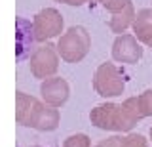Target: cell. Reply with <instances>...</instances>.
Instances as JSON below:
<instances>
[{"mask_svg": "<svg viewBox=\"0 0 152 147\" xmlns=\"http://www.w3.org/2000/svg\"><path fill=\"white\" fill-rule=\"evenodd\" d=\"M141 118L139 98H127L122 103H101L89 113L91 124L108 132H129Z\"/></svg>", "mask_w": 152, "mask_h": 147, "instance_id": "6da1fadb", "label": "cell"}, {"mask_svg": "<svg viewBox=\"0 0 152 147\" xmlns=\"http://www.w3.org/2000/svg\"><path fill=\"white\" fill-rule=\"evenodd\" d=\"M89 48H91V38L86 27L74 25L66 33L59 36L57 40V52H59L61 59L66 63H78L88 55Z\"/></svg>", "mask_w": 152, "mask_h": 147, "instance_id": "7a4b0ae2", "label": "cell"}, {"mask_svg": "<svg viewBox=\"0 0 152 147\" xmlns=\"http://www.w3.org/2000/svg\"><path fill=\"white\" fill-rule=\"evenodd\" d=\"M93 90L101 98H116L126 90L120 69L114 63H101L93 75Z\"/></svg>", "mask_w": 152, "mask_h": 147, "instance_id": "3957f363", "label": "cell"}, {"mask_svg": "<svg viewBox=\"0 0 152 147\" xmlns=\"http://www.w3.org/2000/svg\"><path fill=\"white\" fill-rule=\"evenodd\" d=\"M59 52H57V46H51V44H46V46H40L32 52L31 55V73L34 78H50L53 77L59 69Z\"/></svg>", "mask_w": 152, "mask_h": 147, "instance_id": "277c9868", "label": "cell"}, {"mask_svg": "<svg viewBox=\"0 0 152 147\" xmlns=\"http://www.w3.org/2000/svg\"><path fill=\"white\" fill-rule=\"evenodd\" d=\"M32 29L36 42H48L63 33V17L55 8H44L34 16Z\"/></svg>", "mask_w": 152, "mask_h": 147, "instance_id": "5b68a950", "label": "cell"}, {"mask_svg": "<svg viewBox=\"0 0 152 147\" xmlns=\"http://www.w3.org/2000/svg\"><path fill=\"white\" fill-rule=\"evenodd\" d=\"M101 6L112 13L110 21H108V29L116 33V35L126 33V29L133 25V21H135L137 13L131 0H101Z\"/></svg>", "mask_w": 152, "mask_h": 147, "instance_id": "8992f818", "label": "cell"}, {"mask_svg": "<svg viewBox=\"0 0 152 147\" xmlns=\"http://www.w3.org/2000/svg\"><path fill=\"white\" fill-rule=\"evenodd\" d=\"M142 58V48L133 35H118L112 44V59L118 63L133 65Z\"/></svg>", "mask_w": 152, "mask_h": 147, "instance_id": "52a82bcc", "label": "cell"}, {"mask_svg": "<svg viewBox=\"0 0 152 147\" xmlns=\"http://www.w3.org/2000/svg\"><path fill=\"white\" fill-rule=\"evenodd\" d=\"M40 94H42V99L44 103L51 107H61L66 103L69 99V94H70V88H69V82L61 77H50L42 82L40 86Z\"/></svg>", "mask_w": 152, "mask_h": 147, "instance_id": "ba28073f", "label": "cell"}, {"mask_svg": "<svg viewBox=\"0 0 152 147\" xmlns=\"http://www.w3.org/2000/svg\"><path fill=\"white\" fill-rule=\"evenodd\" d=\"M44 103L38 101L36 98L28 96L25 92H17L15 94V120L21 126L32 128V122L38 115V111L42 109Z\"/></svg>", "mask_w": 152, "mask_h": 147, "instance_id": "9c48e42d", "label": "cell"}, {"mask_svg": "<svg viewBox=\"0 0 152 147\" xmlns=\"http://www.w3.org/2000/svg\"><path fill=\"white\" fill-rule=\"evenodd\" d=\"M36 40L34 29L31 21L19 17L17 19V33H15V50H17V59H25L31 54V46Z\"/></svg>", "mask_w": 152, "mask_h": 147, "instance_id": "30bf717a", "label": "cell"}, {"mask_svg": "<svg viewBox=\"0 0 152 147\" xmlns=\"http://www.w3.org/2000/svg\"><path fill=\"white\" fill-rule=\"evenodd\" d=\"M131 27H133L137 40H141L142 44L152 48V10H148V8L141 10L135 16V21H133Z\"/></svg>", "mask_w": 152, "mask_h": 147, "instance_id": "8fae6325", "label": "cell"}, {"mask_svg": "<svg viewBox=\"0 0 152 147\" xmlns=\"http://www.w3.org/2000/svg\"><path fill=\"white\" fill-rule=\"evenodd\" d=\"M120 147H148V143L141 134H127L120 137Z\"/></svg>", "mask_w": 152, "mask_h": 147, "instance_id": "7c38bea8", "label": "cell"}, {"mask_svg": "<svg viewBox=\"0 0 152 147\" xmlns=\"http://www.w3.org/2000/svg\"><path fill=\"white\" fill-rule=\"evenodd\" d=\"M139 98V107L142 113V118L145 117H152V90H145Z\"/></svg>", "mask_w": 152, "mask_h": 147, "instance_id": "4fadbf2b", "label": "cell"}, {"mask_svg": "<svg viewBox=\"0 0 152 147\" xmlns=\"http://www.w3.org/2000/svg\"><path fill=\"white\" fill-rule=\"evenodd\" d=\"M63 147H91V141L86 134H72L65 140Z\"/></svg>", "mask_w": 152, "mask_h": 147, "instance_id": "5bb4252c", "label": "cell"}, {"mask_svg": "<svg viewBox=\"0 0 152 147\" xmlns=\"http://www.w3.org/2000/svg\"><path fill=\"white\" fill-rule=\"evenodd\" d=\"M95 147H120V137L114 136V137H108V140L101 141V143H97Z\"/></svg>", "mask_w": 152, "mask_h": 147, "instance_id": "9a60e30c", "label": "cell"}, {"mask_svg": "<svg viewBox=\"0 0 152 147\" xmlns=\"http://www.w3.org/2000/svg\"><path fill=\"white\" fill-rule=\"evenodd\" d=\"M55 2H61V4H69V6H82V4L89 2V0H55Z\"/></svg>", "mask_w": 152, "mask_h": 147, "instance_id": "2e32d148", "label": "cell"}, {"mask_svg": "<svg viewBox=\"0 0 152 147\" xmlns=\"http://www.w3.org/2000/svg\"><path fill=\"white\" fill-rule=\"evenodd\" d=\"M150 140H152V128H150Z\"/></svg>", "mask_w": 152, "mask_h": 147, "instance_id": "e0dca14e", "label": "cell"}]
</instances>
